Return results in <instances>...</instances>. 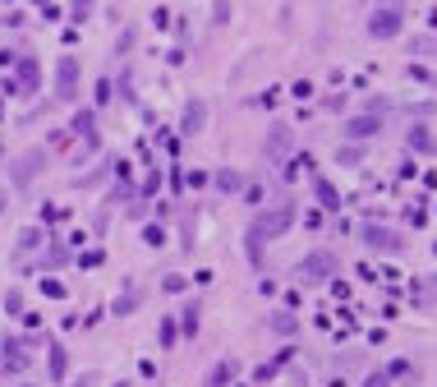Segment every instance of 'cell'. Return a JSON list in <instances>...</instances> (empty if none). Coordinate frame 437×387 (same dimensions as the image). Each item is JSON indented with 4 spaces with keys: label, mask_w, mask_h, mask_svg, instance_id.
<instances>
[{
    "label": "cell",
    "mask_w": 437,
    "mask_h": 387,
    "mask_svg": "<svg viewBox=\"0 0 437 387\" xmlns=\"http://www.w3.org/2000/svg\"><path fill=\"white\" fill-rule=\"evenodd\" d=\"M290 221H295L290 208H271L267 217H258L254 226H249V254L258 258V245H262V240H276L281 231H290Z\"/></svg>",
    "instance_id": "cell-1"
},
{
    "label": "cell",
    "mask_w": 437,
    "mask_h": 387,
    "mask_svg": "<svg viewBox=\"0 0 437 387\" xmlns=\"http://www.w3.org/2000/svg\"><path fill=\"white\" fill-rule=\"evenodd\" d=\"M74 88H78V60L74 56H60V65H56V97L74 102Z\"/></svg>",
    "instance_id": "cell-2"
},
{
    "label": "cell",
    "mask_w": 437,
    "mask_h": 387,
    "mask_svg": "<svg viewBox=\"0 0 437 387\" xmlns=\"http://www.w3.org/2000/svg\"><path fill=\"white\" fill-rule=\"evenodd\" d=\"M363 245L368 249H382V254H401L405 249V240L396 231H382V226H363Z\"/></svg>",
    "instance_id": "cell-3"
},
{
    "label": "cell",
    "mask_w": 437,
    "mask_h": 387,
    "mask_svg": "<svg viewBox=\"0 0 437 387\" xmlns=\"http://www.w3.org/2000/svg\"><path fill=\"white\" fill-rule=\"evenodd\" d=\"M327 272H336V258H332V254H309V258L300 263V277H304V281H322Z\"/></svg>",
    "instance_id": "cell-4"
},
{
    "label": "cell",
    "mask_w": 437,
    "mask_h": 387,
    "mask_svg": "<svg viewBox=\"0 0 437 387\" xmlns=\"http://www.w3.org/2000/svg\"><path fill=\"white\" fill-rule=\"evenodd\" d=\"M368 28H373V37H396V32H401V14H396V10H382V14H373Z\"/></svg>",
    "instance_id": "cell-5"
},
{
    "label": "cell",
    "mask_w": 437,
    "mask_h": 387,
    "mask_svg": "<svg viewBox=\"0 0 437 387\" xmlns=\"http://www.w3.org/2000/svg\"><path fill=\"white\" fill-rule=\"evenodd\" d=\"M286 148H290V129H286V124H276V129H271V139H267V157H271V162H281Z\"/></svg>",
    "instance_id": "cell-6"
},
{
    "label": "cell",
    "mask_w": 437,
    "mask_h": 387,
    "mask_svg": "<svg viewBox=\"0 0 437 387\" xmlns=\"http://www.w3.org/2000/svg\"><path fill=\"white\" fill-rule=\"evenodd\" d=\"M203 115H208V111H203V102H189V107H184V134H198V129H203Z\"/></svg>",
    "instance_id": "cell-7"
},
{
    "label": "cell",
    "mask_w": 437,
    "mask_h": 387,
    "mask_svg": "<svg viewBox=\"0 0 437 387\" xmlns=\"http://www.w3.org/2000/svg\"><path fill=\"white\" fill-rule=\"evenodd\" d=\"M37 162H46V157H42V153H28L23 162H19V170H14V180H19V185H28V180H32V170H37Z\"/></svg>",
    "instance_id": "cell-8"
},
{
    "label": "cell",
    "mask_w": 437,
    "mask_h": 387,
    "mask_svg": "<svg viewBox=\"0 0 437 387\" xmlns=\"http://www.w3.org/2000/svg\"><path fill=\"white\" fill-rule=\"evenodd\" d=\"M350 134H355V139H368V134H377V120L359 115V120H350Z\"/></svg>",
    "instance_id": "cell-9"
},
{
    "label": "cell",
    "mask_w": 437,
    "mask_h": 387,
    "mask_svg": "<svg viewBox=\"0 0 437 387\" xmlns=\"http://www.w3.org/2000/svg\"><path fill=\"white\" fill-rule=\"evenodd\" d=\"M317 199H322V208H336V194H332V185H327V180H317Z\"/></svg>",
    "instance_id": "cell-10"
},
{
    "label": "cell",
    "mask_w": 437,
    "mask_h": 387,
    "mask_svg": "<svg viewBox=\"0 0 437 387\" xmlns=\"http://www.w3.org/2000/svg\"><path fill=\"white\" fill-rule=\"evenodd\" d=\"M19 78H23V88H32V83H37V65L23 60V65H19Z\"/></svg>",
    "instance_id": "cell-11"
},
{
    "label": "cell",
    "mask_w": 437,
    "mask_h": 387,
    "mask_svg": "<svg viewBox=\"0 0 437 387\" xmlns=\"http://www.w3.org/2000/svg\"><path fill=\"white\" fill-rule=\"evenodd\" d=\"M230 373H235V364H216V373H212V387L230 383Z\"/></svg>",
    "instance_id": "cell-12"
},
{
    "label": "cell",
    "mask_w": 437,
    "mask_h": 387,
    "mask_svg": "<svg viewBox=\"0 0 437 387\" xmlns=\"http://www.w3.org/2000/svg\"><path fill=\"white\" fill-rule=\"evenodd\" d=\"M74 129H78V134H88V139H92V111H83V115H74Z\"/></svg>",
    "instance_id": "cell-13"
},
{
    "label": "cell",
    "mask_w": 437,
    "mask_h": 387,
    "mask_svg": "<svg viewBox=\"0 0 437 387\" xmlns=\"http://www.w3.org/2000/svg\"><path fill=\"white\" fill-rule=\"evenodd\" d=\"M216 185H221V189H240V175H235V170H221Z\"/></svg>",
    "instance_id": "cell-14"
},
{
    "label": "cell",
    "mask_w": 437,
    "mask_h": 387,
    "mask_svg": "<svg viewBox=\"0 0 437 387\" xmlns=\"http://www.w3.org/2000/svg\"><path fill=\"white\" fill-rule=\"evenodd\" d=\"M51 378H65V351H56V355H51Z\"/></svg>",
    "instance_id": "cell-15"
},
{
    "label": "cell",
    "mask_w": 437,
    "mask_h": 387,
    "mask_svg": "<svg viewBox=\"0 0 437 387\" xmlns=\"http://www.w3.org/2000/svg\"><path fill=\"white\" fill-rule=\"evenodd\" d=\"M363 387H382V378H368V383H363Z\"/></svg>",
    "instance_id": "cell-16"
},
{
    "label": "cell",
    "mask_w": 437,
    "mask_h": 387,
    "mask_svg": "<svg viewBox=\"0 0 437 387\" xmlns=\"http://www.w3.org/2000/svg\"><path fill=\"white\" fill-rule=\"evenodd\" d=\"M78 387H92V378H83V383H78Z\"/></svg>",
    "instance_id": "cell-17"
}]
</instances>
